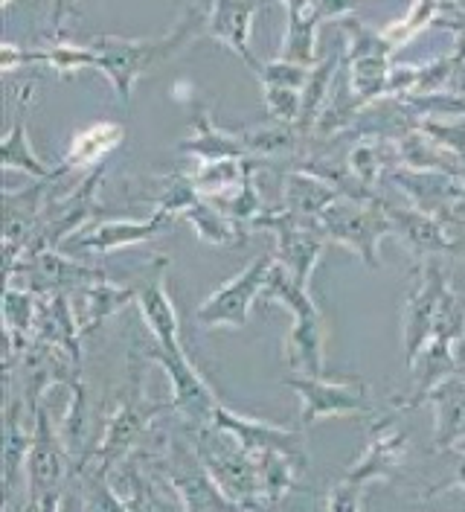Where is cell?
Listing matches in <instances>:
<instances>
[{
  "label": "cell",
  "mask_w": 465,
  "mask_h": 512,
  "mask_svg": "<svg viewBox=\"0 0 465 512\" xmlns=\"http://www.w3.org/2000/svg\"><path fill=\"white\" fill-rule=\"evenodd\" d=\"M137 294H140V288L117 286V283H108V280L91 283L82 294V312H79L82 335L99 329L111 315H117L131 300H137Z\"/></svg>",
  "instance_id": "obj_29"
},
{
  "label": "cell",
  "mask_w": 465,
  "mask_h": 512,
  "mask_svg": "<svg viewBox=\"0 0 465 512\" xmlns=\"http://www.w3.org/2000/svg\"><path fill=\"white\" fill-rule=\"evenodd\" d=\"M285 387H291L300 402V425L311 428L320 419H332V416H361L372 414L375 405L370 399V387L361 379H349V382H326L311 379V376H288Z\"/></svg>",
  "instance_id": "obj_11"
},
{
  "label": "cell",
  "mask_w": 465,
  "mask_h": 512,
  "mask_svg": "<svg viewBox=\"0 0 465 512\" xmlns=\"http://www.w3.org/2000/svg\"><path fill=\"white\" fill-rule=\"evenodd\" d=\"M341 62L343 56L335 50V53H329L323 62H317L309 70V79H306V88H303V105H300V123H297L303 137H309L320 123L323 111L329 108V96H332V85H335Z\"/></svg>",
  "instance_id": "obj_28"
},
{
  "label": "cell",
  "mask_w": 465,
  "mask_h": 512,
  "mask_svg": "<svg viewBox=\"0 0 465 512\" xmlns=\"http://www.w3.org/2000/svg\"><path fill=\"white\" fill-rule=\"evenodd\" d=\"M256 166V160L250 158H227V160H210V163H201L198 172L192 175V184L198 187V192L204 198H224L230 192H236L248 172Z\"/></svg>",
  "instance_id": "obj_32"
},
{
  "label": "cell",
  "mask_w": 465,
  "mask_h": 512,
  "mask_svg": "<svg viewBox=\"0 0 465 512\" xmlns=\"http://www.w3.org/2000/svg\"><path fill=\"white\" fill-rule=\"evenodd\" d=\"M99 184H102V166H93V172L88 178L79 181V187L73 192H67L62 198L47 201L44 219L38 233L32 236L30 248L24 254L32 251H44V248H62L67 239H73L85 224L91 222V216L99 207Z\"/></svg>",
  "instance_id": "obj_10"
},
{
  "label": "cell",
  "mask_w": 465,
  "mask_h": 512,
  "mask_svg": "<svg viewBox=\"0 0 465 512\" xmlns=\"http://www.w3.org/2000/svg\"><path fill=\"white\" fill-rule=\"evenodd\" d=\"M201 35H207V12H201L198 6H189L184 18L160 38L96 35L85 47L91 53V70H99L111 82V88L117 91L120 102L128 105L134 85L146 73L157 70L160 64L172 62Z\"/></svg>",
  "instance_id": "obj_1"
},
{
  "label": "cell",
  "mask_w": 465,
  "mask_h": 512,
  "mask_svg": "<svg viewBox=\"0 0 465 512\" xmlns=\"http://www.w3.org/2000/svg\"><path fill=\"white\" fill-rule=\"evenodd\" d=\"M9 3H12V0H3V6H9Z\"/></svg>",
  "instance_id": "obj_45"
},
{
  "label": "cell",
  "mask_w": 465,
  "mask_h": 512,
  "mask_svg": "<svg viewBox=\"0 0 465 512\" xmlns=\"http://www.w3.org/2000/svg\"><path fill=\"white\" fill-rule=\"evenodd\" d=\"M454 486H463V489H465V454H463V463L457 466V475H454V478H451V480H445L442 486L436 483L434 489H428V492H425V498H434V495H439V492H445V489H454Z\"/></svg>",
  "instance_id": "obj_41"
},
{
  "label": "cell",
  "mask_w": 465,
  "mask_h": 512,
  "mask_svg": "<svg viewBox=\"0 0 465 512\" xmlns=\"http://www.w3.org/2000/svg\"><path fill=\"white\" fill-rule=\"evenodd\" d=\"M163 475L181 501V512H248L221 492L192 446L172 440L163 457Z\"/></svg>",
  "instance_id": "obj_9"
},
{
  "label": "cell",
  "mask_w": 465,
  "mask_h": 512,
  "mask_svg": "<svg viewBox=\"0 0 465 512\" xmlns=\"http://www.w3.org/2000/svg\"><path fill=\"white\" fill-rule=\"evenodd\" d=\"M125 128L120 123H93L85 131H79L70 146H67V155H64V163L73 169V166H99L102 158L108 152H114L120 143H123Z\"/></svg>",
  "instance_id": "obj_31"
},
{
  "label": "cell",
  "mask_w": 465,
  "mask_h": 512,
  "mask_svg": "<svg viewBox=\"0 0 465 512\" xmlns=\"http://www.w3.org/2000/svg\"><path fill=\"white\" fill-rule=\"evenodd\" d=\"M341 198L346 195L335 184H329L326 178L306 172V169L288 172L282 181V207L303 219H320Z\"/></svg>",
  "instance_id": "obj_26"
},
{
  "label": "cell",
  "mask_w": 465,
  "mask_h": 512,
  "mask_svg": "<svg viewBox=\"0 0 465 512\" xmlns=\"http://www.w3.org/2000/svg\"><path fill=\"white\" fill-rule=\"evenodd\" d=\"M181 152L198 158V163L227 158H248L245 146L239 143L236 131H224L213 123L210 108L204 102H192V137L181 143Z\"/></svg>",
  "instance_id": "obj_24"
},
{
  "label": "cell",
  "mask_w": 465,
  "mask_h": 512,
  "mask_svg": "<svg viewBox=\"0 0 465 512\" xmlns=\"http://www.w3.org/2000/svg\"><path fill=\"white\" fill-rule=\"evenodd\" d=\"M0 163H3V169H21V172H27L35 181H59V178L67 175V169H70L67 163L53 169L50 163H44V160L32 152L24 114L15 117L12 128H9V131L3 134V140H0Z\"/></svg>",
  "instance_id": "obj_27"
},
{
  "label": "cell",
  "mask_w": 465,
  "mask_h": 512,
  "mask_svg": "<svg viewBox=\"0 0 465 512\" xmlns=\"http://www.w3.org/2000/svg\"><path fill=\"white\" fill-rule=\"evenodd\" d=\"M239 143L245 146L248 158H274V155H288L294 152V146L300 143V128L288 126V123H277L271 120L268 126H256V128H242L236 131Z\"/></svg>",
  "instance_id": "obj_34"
},
{
  "label": "cell",
  "mask_w": 465,
  "mask_h": 512,
  "mask_svg": "<svg viewBox=\"0 0 465 512\" xmlns=\"http://www.w3.org/2000/svg\"><path fill=\"white\" fill-rule=\"evenodd\" d=\"M256 469H259V489L265 507H279V501L297 486V475L303 472L291 457L277 451L256 454Z\"/></svg>",
  "instance_id": "obj_33"
},
{
  "label": "cell",
  "mask_w": 465,
  "mask_h": 512,
  "mask_svg": "<svg viewBox=\"0 0 465 512\" xmlns=\"http://www.w3.org/2000/svg\"><path fill=\"white\" fill-rule=\"evenodd\" d=\"M309 70L311 67L282 62V59L262 64L256 79L265 88V108L271 120L288 123V126L300 123V105H303V88H306Z\"/></svg>",
  "instance_id": "obj_18"
},
{
  "label": "cell",
  "mask_w": 465,
  "mask_h": 512,
  "mask_svg": "<svg viewBox=\"0 0 465 512\" xmlns=\"http://www.w3.org/2000/svg\"><path fill=\"white\" fill-rule=\"evenodd\" d=\"M213 422L218 428H224L230 437H236L250 454L277 451V454L291 457L300 469L309 466V448H306V437L300 428H285V425H274V422H265L256 416H242L224 405H218Z\"/></svg>",
  "instance_id": "obj_14"
},
{
  "label": "cell",
  "mask_w": 465,
  "mask_h": 512,
  "mask_svg": "<svg viewBox=\"0 0 465 512\" xmlns=\"http://www.w3.org/2000/svg\"><path fill=\"white\" fill-rule=\"evenodd\" d=\"M314 6L320 21H335V18H346L358 6V0H314Z\"/></svg>",
  "instance_id": "obj_39"
},
{
  "label": "cell",
  "mask_w": 465,
  "mask_h": 512,
  "mask_svg": "<svg viewBox=\"0 0 465 512\" xmlns=\"http://www.w3.org/2000/svg\"><path fill=\"white\" fill-rule=\"evenodd\" d=\"M346 30V50H343V64H346V114H361L378 102L390 91V73H393V44L381 35L361 27L352 18H343Z\"/></svg>",
  "instance_id": "obj_3"
},
{
  "label": "cell",
  "mask_w": 465,
  "mask_h": 512,
  "mask_svg": "<svg viewBox=\"0 0 465 512\" xmlns=\"http://www.w3.org/2000/svg\"><path fill=\"white\" fill-rule=\"evenodd\" d=\"M76 3H79V0H53V18H50V24H53V32H56V35H62L64 24H67L70 15L76 12Z\"/></svg>",
  "instance_id": "obj_40"
},
{
  "label": "cell",
  "mask_w": 465,
  "mask_h": 512,
  "mask_svg": "<svg viewBox=\"0 0 465 512\" xmlns=\"http://www.w3.org/2000/svg\"><path fill=\"white\" fill-rule=\"evenodd\" d=\"M434 405L436 431L434 448L436 451H448V448H460L465 440V379L463 376H451L442 384H436L428 393V399Z\"/></svg>",
  "instance_id": "obj_25"
},
{
  "label": "cell",
  "mask_w": 465,
  "mask_h": 512,
  "mask_svg": "<svg viewBox=\"0 0 465 512\" xmlns=\"http://www.w3.org/2000/svg\"><path fill=\"white\" fill-rule=\"evenodd\" d=\"M189 446L198 454V460L204 463V469L213 475L221 492L236 501L242 510L259 512L265 507L262 501V489H259V469H256V454H250L236 437H230L224 428L213 425H201V428H189Z\"/></svg>",
  "instance_id": "obj_2"
},
{
  "label": "cell",
  "mask_w": 465,
  "mask_h": 512,
  "mask_svg": "<svg viewBox=\"0 0 465 512\" xmlns=\"http://www.w3.org/2000/svg\"><path fill=\"white\" fill-rule=\"evenodd\" d=\"M262 0H213L207 12V35L221 41L259 76L262 62L250 50V21Z\"/></svg>",
  "instance_id": "obj_19"
},
{
  "label": "cell",
  "mask_w": 465,
  "mask_h": 512,
  "mask_svg": "<svg viewBox=\"0 0 465 512\" xmlns=\"http://www.w3.org/2000/svg\"><path fill=\"white\" fill-rule=\"evenodd\" d=\"M259 512H279V507H262Z\"/></svg>",
  "instance_id": "obj_44"
},
{
  "label": "cell",
  "mask_w": 465,
  "mask_h": 512,
  "mask_svg": "<svg viewBox=\"0 0 465 512\" xmlns=\"http://www.w3.org/2000/svg\"><path fill=\"white\" fill-rule=\"evenodd\" d=\"M253 230H271L277 239V262L291 271V277L303 286H309L311 274L326 248V233L320 219H303L291 210H262L253 224Z\"/></svg>",
  "instance_id": "obj_6"
},
{
  "label": "cell",
  "mask_w": 465,
  "mask_h": 512,
  "mask_svg": "<svg viewBox=\"0 0 465 512\" xmlns=\"http://www.w3.org/2000/svg\"><path fill=\"white\" fill-rule=\"evenodd\" d=\"M404 454H407L404 431H399L396 425H375L370 446L352 463L346 480L358 486H370L375 480H390L404 463Z\"/></svg>",
  "instance_id": "obj_20"
},
{
  "label": "cell",
  "mask_w": 465,
  "mask_h": 512,
  "mask_svg": "<svg viewBox=\"0 0 465 512\" xmlns=\"http://www.w3.org/2000/svg\"><path fill=\"white\" fill-rule=\"evenodd\" d=\"M149 358L160 364V370L166 373L169 387H172V408L184 416L189 428H201V425H213L218 411V396L210 384L201 379V373L192 367V361L186 358L184 347L181 350H163L152 347Z\"/></svg>",
  "instance_id": "obj_12"
},
{
  "label": "cell",
  "mask_w": 465,
  "mask_h": 512,
  "mask_svg": "<svg viewBox=\"0 0 465 512\" xmlns=\"http://www.w3.org/2000/svg\"><path fill=\"white\" fill-rule=\"evenodd\" d=\"M465 251V236H460V239H457V254H463Z\"/></svg>",
  "instance_id": "obj_42"
},
{
  "label": "cell",
  "mask_w": 465,
  "mask_h": 512,
  "mask_svg": "<svg viewBox=\"0 0 465 512\" xmlns=\"http://www.w3.org/2000/svg\"><path fill=\"white\" fill-rule=\"evenodd\" d=\"M384 146L378 143H358L352 146L349 158H346V169L352 175V181L361 187V190H370L381 181V172H384Z\"/></svg>",
  "instance_id": "obj_37"
},
{
  "label": "cell",
  "mask_w": 465,
  "mask_h": 512,
  "mask_svg": "<svg viewBox=\"0 0 465 512\" xmlns=\"http://www.w3.org/2000/svg\"><path fill=\"white\" fill-rule=\"evenodd\" d=\"M175 222V216L155 210L146 222H131V219H120V222H102L91 227L88 233H76L73 239H67L59 251L67 256H105L114 254V251H123L131 245H140V242H149L160 233H166Z\"/></svg>",
  "instance_id": "obj_16"
},
{
  "label": "cell",
  "mask_w": 465,
  "mask_h": 512,
  "mask_svg": "<svg viewBox=\"0 0 465 512\" xmlns=\"http://www.w3.org/2000/svg\"><path fill=\"white\" fill-rule=\"evenodd\" d=\"M294 318V326L285 338V361L294 376H323V318L320 309L309 306Z\"/></svg>",
  "instance_id": "obj_21"
},
{
  "label": "cell",
  "mask_w": 465,
  "mask_h": 512,
  "mask_svg": "<svg viewBox=\"0 0 465 512\" xmlns=\"http://www.w3.org/2000/svg\"><path fill=\"white\" fill-rule=\"evenodd\" d=\"M67 475H73L70 466V454L62 443L59 428L53 425L47 405H41L32 416V446L27 457V492H30V504L35 507L50 495H62V486Z\"/></svg>",
  "instance_id": "obj_8"
},
{
  "label": "cell",
  "mask_w": 465,
  "mask_h": 512,
  "mask_svg": "<svg viewBox=\"0 0 465 512\" xmlns=\"http://www.w3.org/2000/svg\"><path fill=\"white\" fill-rule=\"evenodd\" d=\"M387 216L393 222V236L407 245V251L422 259H434L439 254H457V239L448 224H442L431 213H422L416 207L402 210L387 204Z\"/></svg>",
  "instance_id": "obj_17"
},
{
  "label": "cell",
  "mask_w": 465,
  "mask_h": 512,
  "mask_svg": "<svg viewBox=\"0 0 465 512\" xmlns=\"http://www.w3.org/2000/svg\"><path fill=\"white\" fill-rule=\"evenodd\" d=\"M137 306H140V315L146 320L149 332L155 335L157 347L163 350H181V318H178V309L166 291L163 283V274H152L137 294Z\"/></svg>",
  "instance_id": "obj_23"
},
{
  "label": "cell",
  "mask_w": 465,
  "mask_h": 512,
  "mask_svg": "<svg viewBox=\"0 0 465 512\" xmlns=\"http://www.w3.org/2000/svg\"><path fill=\"white\" fill-rule=\"evenodd\" d=\"M448 288H451V283H448V274L442 271V265L436 259H425L422 262V283L407 297V306H404L402 338L404 355H407L410 367L428 347V341L434 338L439 306H442V297L448 294Z\"/></svg>",
  "instance_id": "obj_13"
},
{
  "label": "cell",
  "mask_w": 465,
  "mask_h": 512,
  "mask_svg": "<svg viewBox=\"0 0 465 512\" xmlns=\"http://www.w3.org/2000/svg\"><path fill=\"white\" fill-rule=\"evenodd\" d=\"M442 9H451V3L448 0H413V6L407 9V15L399 18V21H393L387 30H381V35L393 44V50L396 47H402L407 44L416 32H422L425 27H431L436 24L445 12Z\"/></svg>",
  "instance_id": "obj_36"
},
{
  "label": "cell",
  "mask_w": 465,
  "mask_h": 512,
  "mask_svg": "<svg viewBox=\"0 0 465 512\" xmlns=\"http://www.w3.org/2000/svg\"><path fill=\"white\" fill-rule=\"evenodd\" d=\"M24 399L21 396H6V411H3V498L6 507L21 486V475H27V457H30L32 431L27 434L21 419H24Z\"/></svg>",
  "instance_id": "obj_22"
},
{
  "label": "cell",
  "mask_w": 465,
  "mask_h": 512,
  "mask_svg": "<svg viewBox=\"0 0 465 512\" xmlns=\"http://www.w3.org/2000/svg\"><path fill=\"white\" fill-rule=\"evenodd\" d=\"M320 227L329 242H338L358 256L367 268H378V248L387 236H393V222L387 216V201L372 195L367 201L341 198L323 216Z\"/></svg>",
  "instance_id": "obj_4"
},
{
  "label": "cell",
  "mask_w": 465,
  "mask_h": 512,
  "mask_svg": "<svg viewBox=\"0 0 465 512\" xmlns=\"http://www.w3.org/2000/svg\"><path fill=\"white\" fill-rule=\"evenodd\" d=\"M274 268V256H256L245 265L233 280L218 286L195 312V320L201 329H242L248 326L250 306L256 297H262V288L268 283V274Z\"/></svg>",
  "instance_id": "obj_7"
},
{
  "label": "cell",
  "mask_w": 465,
  "mask_h": 512,
  "mask_svg": "<svg viewBox=\"0 0 465 512\" xmlns=\"http://www.w3.org/2000/svg\"><path fill=\"white\" fill-rule=\"evenodd\" d=\"M163 414V405L152 402L143 390V379H137L131 393L120 402V408L108 419V428L99 440V446L93 448L85 469L79 475H99L108 478L128 454H134L137 446L143 443V437L152 431L155 416Z\"/></svg>",
  "instance_id": "obj_5"
},
{
  "label": "cell",
  "mask_w": 465,
  "mask_h": 512,
  "mask_svg": "<svg viewBox=\"0 0 465 512\" xmlns=\"http://www.w3.org/2000/svg\"><path fill=\"white\" fill-rule=\"evenodd\" d=\"M12 274L24 277L27 288L35 291V294H56V291H67V288L79 286V283H99V280H105V271L91 268L88 262H82L76 256H64L56 248L24 254L15 262V268L6 274V280Z\"/></svg>",
  "instance_id": "obj_15"
},
{
  "label": "cell",
  "mask_w": 465,
  "mask_h": 512,
  "mask_svg": "<svg viewBox=\"0 0 465 512\" xmlns=\"http://www.w3.org/2000/svg\"><path fill=\"white\" fill-rule=\"evenodd\" d=\"M460 376L465 379V355H460Z\"/></svg>",
  "instance_id": "obj_43"
},
{
  "label": "cell",
  "mask_w": 465,
  "mask_h": 512,
  "mask_svg": "<svg viewBox=\"0 0 465 512\" xmlns=\"http://www.w3.org/2000/svg\"><path fill=\"white\" fill-rule=\"evenodd\" d=\"M38 297L30 288H15L6 286L3 291V326H6V335L21 341V344H30L35 341V323H38Z\"/></svg>",
  "instance_id": "obj_35"
},
{
  "label": "cell",
  "mask_w": 465,
  "mask_h": 512,
  "mask_svg": "<svg viewBox=\"0 0 465 512\" xmlns=\"http://www.w3.org/2000/svg\"><path fill=\"white\" fill-rule=\"evenodd\" d=\"M361 492L364 486L352 480H338L326 495V512H361Z\"/></svg>",
  "instance_id": "obj_38"
},
{
  "label": "cell",
  "mask_w": 465,
  "mask_h": 512,
  "mask_svg": "<svg viewBox=\"0 0 465 512\" xmlns=\"http://www.w3.org/2000/svg\"><path fill=\"white\" fill-rule=\"evenodd\" d=\"M184 219L192 224V230L198 233L201 242L207 245H242L248 239L245 227L239 222H233L227 213H221L210 198H198L189 210L184 213Z\"/></svg>",
  "instance_id": "obj_30"
}]
</instances>
